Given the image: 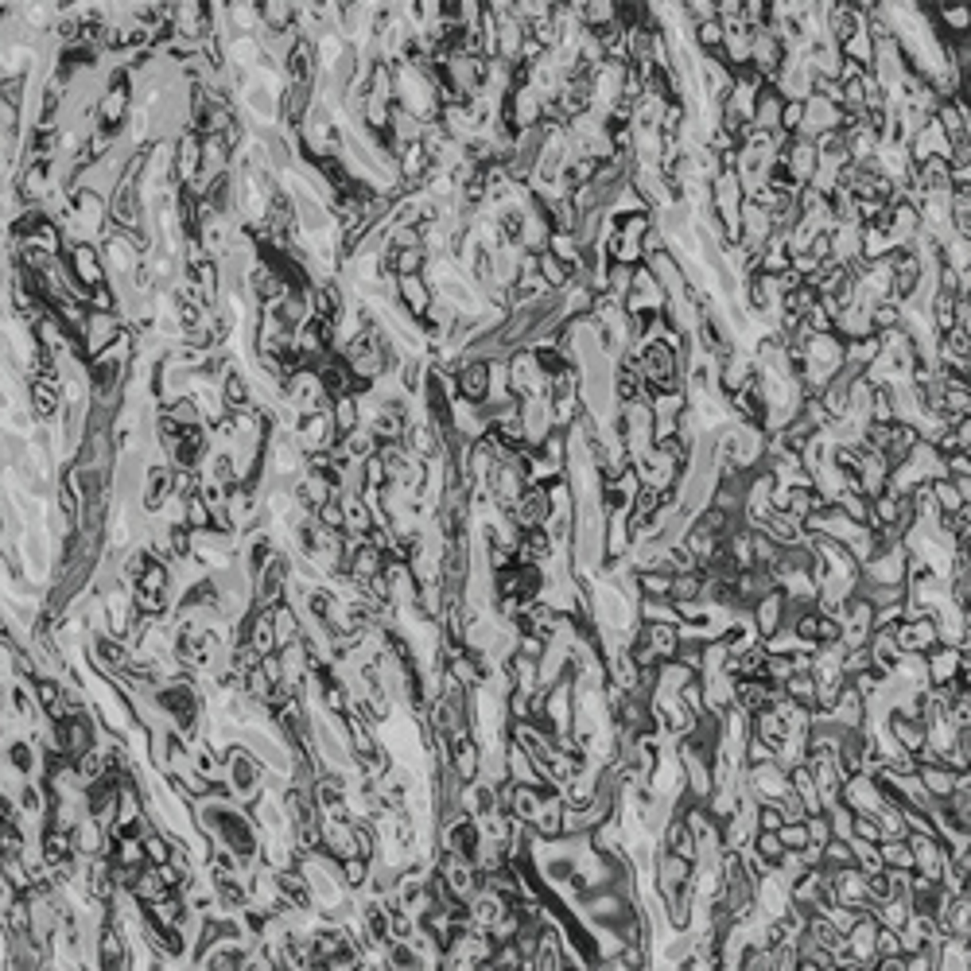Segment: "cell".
<instances>
[{
    "instance_id": "20",
    "label": "cell",
    "mask_w": 971,
    "mask_h": 971,
    "mask_svg": "<svg viewBox=\"0 0 971 971\" xmlns=\"http://www.w3.org/2000/svg\"><path fill=\"white\" fill-rule=\"evenodd\" d=\"M781 692H785V700L797 703V708L816 711V676L813 672H793V676L781 684Z\"/></svg>"
},
{
    "instance_id": "5",
    "label": "cell",
    "mask_w": 971,
    "mask_h": 971,
    "mask_svg": "<svg viewBox=\"0 0 971 971\" xmlns=\"http://www.w3.org/2000/svg\"><path fill=\"white\" fill-rule=\"evenodd\" d=\"M455 373V397L466 404H486L490 401V361L486 358H458Z\"/></svg>"
},
{
    "instance_id": "16",
    "label": "cell",
    "mask_w": 971,
    "mask_h": 971,
    "mask_svg": "<svg viewBox=\"0 0 971 971\" xmlns=\"http://www.w3.org/2000/svg\"><path fill=\"white\" fill-rule=\"evenodd\" d=\"M537 276H540V280L548 284L556 295H563V292H568V287L575 284V272H571V269H568V264H563L560 257H552L548 249L537 253Z\"/></svg>"
},
{
    "instance_id": "24",
    "label": "cell",
    "mask_w": 971,
    "mask_h": 971,
    "mask_svg": "<svg viewBox=\"0 0 971 971\" xmlns=\"http://www.w3.org/2000/svg\"><path fill=\"white\" fill-rule=\"evenodd\" d=\"M183 525L190 532H206V529H214V517H210V506L202 501V494L195 498H183Z\"/></svg>"
},
{
    "instance_id": "19",
    "label": "cell",
    "mask_w": 971,
    "mask_h": 971,
    "mask_svg": "<svg viewBox=\"0 0 971 971\" xmlns=\"http://www.w3.org/2000/svg\"><path fill=\"white\" fill-rule=\"evenodd\" d=\"M540 800H544V789H540V785H517V781H514V797H509V808H506V813L514 816V820H521V824H529V820L537 816Z\"/></svg>"
},
{
    "instance_id": "30",
    "label": "cell",
    "mask_w": 971,
    "mask_h": 971,
    "mask_svg": "<svg viewBox=\"0 0 971 971\" xmlns=\"http://www.w3.org/2000/svg\"><path fill=\"white\" fill-rule=\"evenodd\" d=\"M800 125H805V101H785L781 105V117H777V133L797 136Z\"/></svg>"
},
{
    "instance_id": "6",
    "label": "cell",
    "mask_w": 971,
    "mask_h": 971,
    "mask_svg": "<svg viewBox=\"0 0 971 971\" xmlns=\"http://www.w3.org/2000/svg\"><path fill=\"white\" fill-rule=\"evenodd\" d=\"M653 867H657L653 878H657V898H660V902L672 898V894H680L692 878H696V862L672 855V851H660V855L653 859Z\"/></svg>"
},
{
    "instance_id": "8",
    "label": "cell",
    "mask_w": 971,
    "mask_h": 971,
    "mask_svg": "<svg viewBox=\"0 0 971 971\" xmlns=\"http://www.w3.org/2000/svg\"><path fill=\"white\" fill-rule=\"evenodd\" d=\"M917 443H921V428H917V424H910V420H894L890 424V435H886V447H882L890 471H894V466H902L905 458L913 455Z\"/></svg>"
},
{
    "instance_id": "32",
    "label": "cell",
    "mask_w": 971,
    "mask_h": 971,
    "mask_svg": "<svg viewBox=\"0 0 971 971\" xmlns=\"http://www.w3.org/2000/svg\"><path fill=\"white\" fill-rule=\"evenodd\" d=\"M805 831H808V843H820V847H824V843L831 839V820H828V813L805 816Z\"/></svg>"
},
{
    "instance_id": "25",
    "label": "cell",
    "mask_w": 971,
    "mask_h": 971,
    "mask_svg": "<svg viewBox=\"0 0 971 971\" xmlns=\"http://www.w3.org/2000/svg\"><path fill=\"white\" fill-rule=\"evenodd\" d=\"M723 24L719 20H703V24L692 28V39H696V47L703 51V55H719V47H723Z\"/></svg>"
},
{
    "instance_id": "21",
    "label": "cell",
    "mask_w": 971,
    "mask_h": 971,
    "mask_svg": "<svg viewBox=\"0 0 971 971\" xmlns=\"http://www.w3.org/2000/svg\"><path fill=\"white\" fill-rule=\"evenodd\" d=\"M634 583H637V595H642V599H668L672 595V571H660V568L634 571Z\"/></svg>"
},
{
    "instance_id": "4",
    "label": "cell",
    "mask_w": 971,
    "mask_h": 971,
    "mask_svg": "<svg viewBox=\"0 0 971 971\" xmlns=\"http://www.w3.org/2000/svg\"><path fill=\"white\" fill-rule=\"evenodd\" d=\"M125 330V319L121 312H90L86 315V327H82V335H78V350H82V358H98L105 346L113 343L117 335Z\"/></svg>"
},
{
    "instance_id": "27",
    "label": "cell",
    "mask_w": 971,
    "mask_h": 971,
    "mask_svg": "<svg viewBox=\"0 0 971 971\" xmlns=\"http://www.w3.org/2000/svg\"><path fill=\"white\" fill-rule=\"evenodd\" d=\"M851 839H862V843H878L882 839V824L874 813H855L851 816Z\"/></svg>"
},
{
    "instance_id": "31",
    "label": "cell",
    "mask_w": 971,
    "mask_h": 971,
    "mask_svg": "<svg viewBox=\"0 0 971 971\" xmlns=\"http://www.w3.org/2000/svg\"><path fill=\"white\" fill-rule=\"evenodd\" d=\"M777 839H781V847L785 851H800L808 843V831H805V820H785L781 828H777Z\"/></svg>"
},
{
    "instance_id": "22",
    "label": "cell",
    "mask_w": 971,
    "mask_h": 971,
    "mask_svg": "<svg viewBox=\"0 0 971 971\" xmlns=\"http://www.w3.org/2000/svg\"><path fill=\"white\" fill-rule=\"evenodd\" d=\"M369 862H373V859H361V855H346V859H338V878H343L346 894L366 890V882H369Z\"/></svg>"
},
{
    "instance_id": "12",
    "label": "cell",
    "mask_w": 971,
    "mask_h": 971,
    "mask_svg": "<svg viewBox=\"0 0 971 971\" xmlns=\"http://www.w3.org/2000/svg\"><path fill=\"white\" fill-rule=\"evenodd\" d=\"M750 727H754V739H762L765 746H781L789 739V723H785V715L781 711H773V708H762V711H754L750 715Z\"/></svg>"
},
{
    "instance_id": "7",
    "label": "cell",
    "mask_w": 971,
    "mask_h": 971,
    "mask_svg": "<svg viewBox=\"0 0 971 971\" xmlns=\"http://www.w3.org/2000/svg\"><path fill=\"white\" fill-rule=\"evenodd\" d=\"M828 719L836 723V727H843V731H859L862 723H867V700H862L851 684H843L836 703H831V711H828Z\"/></svg>"
},
{
    "instance_id": "17",
    "label": "cell",
    "mask_w": 971,
    "mask_h": 971,
    "mask_svg": "<svg viewBox=\"0 0 971 971\" xmlns=\"http://www.w3.org/2000/svg\"><path fill=\"white\" fill-rule=\"evenodd\" d=\"M346 571H350V579L361 583V579H373V575H381L385 571V552H377L373 544H361V548L354 552V556L346 560Z\"/></svg>"
},
{
    "instance_id": "36",
    "label": "cell",
    "mask_w": 971,
    "mask_h": 971,
    "mask_svg": "<svg viewBox=\"0 0 971 971\" xmlns=\"http://www.w3.org/2000/svg\"><path fill=\"white\" fill-rule=\"evenodd\" d=\"M870 967H878V971H905V956H902V952H894V956H874Z\"/></svg>"
},
{
    "instance_id": "15",
    "label": "cell",
    "mask_w": 971,
    "mask_h": 971,
    "mask_svg": "<svg viewBox=\"0 0 971 971\" xmlns=\"http://www.w3.org/2000/svg\"><path fill=\"white\" fill-rule=\"evenodd\" d=\"M218 392H222V404H226V412H241V409H249V404H253V385L245 381L241 369H230L226 377L218 381Z\"/></svg>"
},
{
    "instance_id": "35",
    "label": "cell",
    "mask_w": 971,
    "mask_h": 971,
    "mask_svg": "<svg viewBox=\"0 0 971 971\" xmlns=\"http://www.w3.org/2000/svg\"><path fill=\"white\" fill-rule=\"evenodd\" d=\"M944 478H971V458H967V451L944 455Z\"/></svg>"
},
{
    "instance_id": "3",
    "label": "cell",
    "mask_w": 971,
    "mask_h": 971,
    "mask_svg": "<svg viewBox=\"0 0 971 971\" xmlns=\"http://www.w3.org/2000/svg\"><path fill=\"white\" fill-rule=\"evenodd\" d=\"M894 642H898L902 653H917V657H925L933 645H941V629H936V614L928 611L921 618H902L898 626H894Z\"/></svg>"
},
{
    "instance_id": "26",
    "label": "cell",
    "mask_w": 971,
    "mask_h": 971,
    "mask_svg": "<svg viewBox=\"0 0 971 971\" xmlns=\"http://www.w3.org/2000/svg\"><path fill=\"white\" fill-rule=\"evenodd\" d=\"M902 307L898 303H890V300H882V303H874L870 307V327H874V335H886V330H898L902 327Z\"/></svg>"
},
{
    "instance_id": "18",
    "label": "cell",
    "mask_w": 971,
    "mask_h": 971,
    "mask_svg": "<svg viewBox=\"0 0 971 971\" xmlns=\"http://www.w3.org/2000/svg\"><path fill=\"white\" fill-rule=\"evenodd\" d=\"M330 424H335L338 440L350 435V432H358L361 428V401L358 397H335L330 401Z\"/></svg>"
},
{
    "instance_id": "11",
    "label": "cell",
    "mask_w": 971,
    "mask_h": 971,
    "mask_svg": "<svg viewBox=\"0 0 971 971\" xmlns=\"http://www.w3.org/2000/svg\"><path fill=\"white\" fill-rule=\"evenodd\" d=\"M272 611V634H276V649H284V645H292L295 637L303 634V614L295 611L292 603H276V606H269Z\"/></svg>"
},
{
    "instance_id": "33",
    "label": "cell",
    "mask_w": 971,
    "mask_h": 971,
    "mask_svg": "<svg viewBox=\"0 0 971 971\" xmlns=\"http://www.w3.org/2000/svg\"><path fill=\"white\" fill-rule=\"evenodd\" d=\"M676 700L684 703V708H688L692 715H703V684H700V676H692L688 684L676 692Z\"/></svg>"
},
{
    "instance_id": "1",
    "label": "cell",
    "mask_w": 971,
    "mask_h": 971,
    "mask_svg": "<svg viewBox=\"0 0 971 971\" xmlns=\"http://www.w3.org/2000/svg\"><path fill=\"white\" fill-rule=\"evenodd\" d=\"M67 269L74 276V284L82 292H93V287L109 284V269L101 261V249L93 241H78V245H67Z\"/></svg>"
},
{
    "instance_id": "34",
    "label": "cell",
    "mask_w": 971,
    "mask_h": 971,
    "mask_svg": "<svg viewBox=\"0 0 971 971\" xmlns=\"http://www.w3.org/2000/svg\"><path fill=\"white\" fill-rule=\"evenodd\" d=\"M544 649H548V642H544V637H537V634H521V629H517V653H521V657L540 660Z\"/></svg>"
},
{
    "instance_id": "9",
    "label": "cell",
    "mask_w": 971,
    "mask_h": 971,
    "mask_svg": "<svg viewBox=\"0 0 971 971\" xmlns=\"http://www.w3.org/2000/svg\"><path fill=\"white\" fill-rule=\"evenodd\" d=\"M637 634L653 645L657 660H672L680 649V626L676 622H637Z\"/></svg>"
},
{
    "instance_id": "28",
    "label": "cell",
    "mask_w": 971,
    "mask_h": 971,
    "mask_svg": "<svg viewBox=\"0 0 971 971\" xmlns=\"http://www.w3.org/2000/svg\"><path fill=\"white\" fill-rule=\"evenodd\" d=\"M789 676H793V660H789V653H765L762 680H770V684H785Z\"/></svg>"
},
{
    "instance_id": "10",
    "label": "cell",
    "mask_w": 971,
    "mask_h": 971,
    "mask_svg": "<svg viewBox=\"0 0 971 971\" xmlns=\"http://www.w3.org/2000/svg\"><path fill=\"white\" fill-rule=\"evenodd\" d=\"M777 303H781V295H777L773 276H765V272L746 276V307H750V312L770 315V312H777Z\"/></svg>"
},
{
    "instance_id": "23",
    "label": "cell",
    "mask_w": 971,
    "mask_h": 971,
    "mask_svg": "<svg viewBox=\"0 0 971 971\" xmlns=\"http://www.w3.org/2000/svg\"><path fill=\"white\" fill-rule=\"evenodd\" d=\"M928 490H933V501H936L941 514H959V509H967V501L956 490L952 478H928Z\"/></svg>"
},
{
    "instance_id": "13",
    "label": "cell",
    "mask_w": 971,
    "mask_h": 971,
    "mask_svg": "<svg viewBox=\"0 0 971 971\" xmlns=\"http://www.w3.org/2000/svg\"><path fill=\"white\" fill-rule=\"evenodd\" d=\"M501 765H506V777L517 785H540V773L532 765V757L521 750L517 742H506V754H501ZM544 789V785H540Z\"/></svg>"
},
{
    "instance_id": "2",
    "label": "cell",
    "mask_w": 971,
    "mask_h": 971,
    "mask_svg": "<svg viewBox=\"0 0 971 971\" xmlns=\"http://www.w3.org/2000/svg\"><path fill=\"white\" fill-rule=\"evenodd\" d=\"M392 292H397V312L409 315L412 323H424V315L432 312V300H435V287L424 280V272L416 276H392Z\"/></svg>"
},
{
    "instance_id": "14",
    "label": "cell",
    "mask_w": 971,
    "mask_h": 971,
    "mask_svg": "<svg viewBox=\"0 0 971 971\" xmlns=\"http://www.w3.org/2000/svg\"><path fill=\"white\" fill-rule=\"evenodd\" d=\"M781 105H785L781 93H777L773 86H765L762 93H757V101H754L750 129H757V133H777V117H781Z\"/></svg>"
},
{
    "instance_id": "29",
    "label": "cell",
    "mask_w": 971,
    "mask_h": 971,
    "mask_svg": "<svg viewBox=\"0 0 971 971\" xmlns=\"http://www.w3.org/2000/svg\"><path fill=\"white\" fill-rule=\"evenodd\" d=\"M315 521H319L323 529H330V532H343V525H346V517H343V494L330 498V501H323V506L315 509Z\"/></svg>"
}]
</instances>
